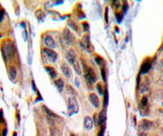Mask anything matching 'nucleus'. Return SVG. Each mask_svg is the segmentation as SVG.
Segmentation results:
<instances>
[{
    "label": "nucleus",
    "mask_w": 163,
    "mask_h": 136,
    "mask_svg": "<svg viewBox=\"0 0 163 136\" xmlns=\"http://www.w3.org/2000/svg\"><path fill=\"white\" fill-rule=\"evenodd\" d=\"M161 47H162V48H161L160 50H161V51H163V45H161Z\"/></svg>",
    "instance_id": "obj_31"
},
{
    "label": "nucleus",
    "mask_w": 163,
    "mask_h": 136,
    "mask_svg": "<svg viewBox=\"0 0 163 136\" xmlns=\"http://www.w3.org/2000/svg\"><path fill=\"white\" fill-rule=\"evenodd\" d=\"M89 100H90V102L91 104L95 107V108H99L100 107V99L98 97V95L95 94V93H91L89 94Z\"/></svg>",
    "instance_id": "obj_10"
},
{
    "label": "nucleus",
    "mask_w": 163,
    "mask_h": 136,
    "mask_svg": "<svg viewBox=\"0 0 163 136\" xmlns=\"http://www.w3.org/2000/svg\"><path fill=\"white\" fill-rule=\"evenodd\" d=\"M96 88H97V90H98L99 94H102V85H101V84H97Z\"/></svg>",
    "instance_id": "obj_23"
},
{
    "label": "nucleus",
    "mask_w": 163,
    "mask_h": 136,
    "mask_svg": "<svg viewBox=\"0 0 163 136\" xmlns=\"http://www.w3.org/2000/svg\"><path fill=\"white\" fill-rule=\"evenodd\" d=\"M44 43L47 47V48L50 49H54L57 47V44L55 43V40L54 39L53 36H51L50 35H45L44 38Z\"/></svg>",
    "instance_id": "obj_6"
},
{
    "label": "nucleus",
    "mask_w": 163,
    "mask_h": 136,
    "mask_svg": "<svg viewBox=\"0 0 163 136\" xmlns=\"http://www.w3.org/2000/svg\"><path fill=\"white\" fill-rule=\"evenodd\" d=\"M54 85L57 87V89H58L60 92H62L63 89H64V82L62 78H57L54 81Z\"/></svg>",
    "instance_id": "obj_16"
},
{
    "label": "nucleus",
    "mask_w": 163,
    "mask_h": 136,
    "mask_svg": "<svg viewBox=\"0 0 163 136\" xmlns=\"http://www.w3.org/2000/svg\"><path fill=\"white\" fill-rule=\"evenodd\" d=\"M105 121V110H102L98 115V125H102Z\"/></svg>",
    "instance_id": "obj_18"
},
{
    "label": "nucleus",
    "mask_w": 163,
    "mask_h": 136,
    "mask_svg": "<svg viewBox=\"0 0 163 136\" xmlns=\"http://www.w3.org/2000/svg\"><path fill=\"white\" fill-rule=\"evenodd\" d=\"M73 66L74 68V71L77 73L78 75H81L82 74V70H81V66H80V63L77 60H75L74 63H73Z\"/></svg>",
    "instance_id": "obj_19"
},
{
    "label": "nucleus",
    "mask_w": 163,
    "mask_h": 136,
    "mask_svg": "<svg viewBox=\"0 0 163 136\" xmlns=\"http://www.w3.org/2000/svg\"><path fill=\"white\" fill-rule=\"evenodd\" d=\"M79 111V104L74 96H70L68 98V113L69 115L77 113Z\"/></svg>",
    "instance_id": "obj_3"
},
{
    "label": "nucleus",
    "mask_w": 163,
    "mask_h": 136,
    "mask_svg": "<svg viewBox=\"0 0 163 136\" xmlns=\"http://www.w3.org/2000/svg\"><path fill=\"white\" fill-rule=\"evenodd\" d=\"M65 57L67 59V62H68L70 65H73L74 63V61L76 60V56H75V52L73 49H69L66 52Z\"/></svg>",
    "instance_id": "obj_12"
},
{
    "label": "nucleus",
    "mask_w": 163,
    "mask_h": 136,
    "mask_svg": "<svg viewBox=\"0 0 163 136\" xmlns=\"http://www.w3.org/2000/svg\"><path fill=\"white\" fill-rule=\"evenodd\" d=\"M4 17H5V11H4V9H1V10H0V23L3 21Z\"/></svg>",
    "instance_id": "obj_22"
},
{
    "label": "nucleus",
    "mask_w": 163,
    "mask_h": 136,
    "mask_svg": "<svg viewBox=\"0 0 163 136\" xmlns=\"http://www.w3.org/2000/svg\"><path fill=\"white\" fill-rule=\"evenodd\" d=\"M104 97H105V103H104V104H105V106L107 105V102H108V92H107V90L105 91V93H104Z\"/></svg>",
    "instance_id": "obj_24"
},
{
    "label": "nucleus",
    "mask_w": 163,
    "mask_h": 136,
    "mask_svg": "<svg viewBox=\"0 0 163 136\" xmlns=\"http://www.w3.org/2000/svg\"><path fill=\"white\" fill-rule=\"evenodd\" d=\"M13 134H14V135H13V136H16V132H14V133H13Z\"/></svg>",
    "instance_id": "obj_30"
},
{
    "label": "nucleus",
    "mask_w": 163,
    "mask_h": 136,
    "mask_svg": "<svg viewBox=\"0 0 163 136\" xmlns=\"http://www.w3.org/2000/svg\"><path fill=\"white\" fill-rule=\"evenodd\" d=\"M1 52L5 62L12 59L16 56V47L14 44L10 40L5 41L1 47Z\"/></svg>",
    "instance_id": "obj_1"
},
{
    "label": "nucleus",
    "mask_w": 163,
    "mask_h": 136,
    "mask_svg": "<svg viewBox=\"0 0 163 136\" xmlns=\"http://www.w3.org/2000/svg\"><path fill=\"white\" fill-rule=\"evenodd\" d=\"M45 70L47 73H48V75H50V77L52 79H55V78H57V76H58V74H57V72L55 71L54 68L50 67V66H45Z\"/></svg>",
    "instance_id": "obj_14"
},
{
    "label": "nucleus",
    "mask_w": 163,
    "mask_h": 136,
    "mask_svg": "<svg viewBox=\"0 0 163 136\" xmlns=\"http://www.w3.org/2000/svg\"><path fill=\"white\" fill-rule=\"evenodd\" d=\"M75 82H76V86H79L80 84H79V80H78V78H76V79H75Z\"/></svg>",
    "instance_id": "obj_26"
},
{
    "label": "nucleus",
    "mask_w": 163,
    "mask_h": 136,
    "mask_svg": "<svg viewBox=\"0 0 163 136\" xmlns=\"http://www.w3.org/2000/svg\"><path fill=\"white\" fill-rule=\"evenodd\" d=\"M83 126L86 130H91L93 126V120L92 119L91 116H85L83 121Z\"/></svg>",
    "instance_id": "obj_13"
},
{
    "label": "nucleus",
    "mask_w": 163,
    "mask_h": 136,
    "mask_svg": "<svg viewBox=\"0 0 163 136\" xmlns=\"http://www.w3.org/2000/svg\"><path fill=\"white\" fill-rule=\"evenodd\" d=\"M160 63H161V66H162V68H163V59L161 60V62H160Z\"/></svg>",
    "instance_id": "obj_28"
},
{
    "label": "nucleus",
    "mask_w": 163,
    "mask_h": 136,
    "mask_svg": "<svg viewBox=\"0 0 163 136\" xmlns=\"http://www.w3.org/2000/svg\"><path fill=\"white\" fill-rule=\"evenodd\" d=\"M95 61H96L97 62V63H98V65L99 66H102V63H103V59L102 58V57H100V56H96V57H95Z\"/></svg>",
    "instance_id": "obj_21"
},
{
    "label": "nucleus",
    "mask_w": 163,
    "mask_h": 136,
    "mask_svg": "<svg viewBox=\"0 0 163 136\" xmlns=\"http://www.w3.org/2000/svg\"><path fill=\"white\" fill-rule=\"evenodd\" d=\"M150 68H151V62H150V59L148 58L142 63V65L140 66V74L142 75L147 74Z\"/></svg>",
    "instance_id": "obj_9"
},
{
    "label": "nucleus",
    "mask_w": 163,
    "mask_h": 136,
    "mask_svg": "<svg viewBox=\"0 0 163 136\" xmlns=\"http://www.w3.org/2000/svg\"><path fill=\"white\" fill-rule=\"evenodd\" d=\"M71 136H77V135H75V134H73V133H72V134H71Z\"/></svg>",
    "instance_id": "obj_29"
},
{
    "label": "nucleus",
    "mask_w": 163,
    "mask_h": 136,
    "mask_svg": "<svg viewBox=\"0 0 163 136\" xmlns=\"http://www.w3.org/2000/svg\"><path fill=\"white\" fill-rule=\"evenodd\" d=\"M0 136H1V134H0Z\"/></svg>",
    "instance_id": "obj_32"
},
{
    "label": "nucleus",
    "mask_w": 163,
    "mask_h": 136,
    "mask_svg": "<svg viewBox=\"0 0 163 136\" xmlns=\"http://www.w3.org/2000/svg\"><path fill=\"white\" fill-rule=\"evenodd\" d=\"M139 136H147V134H146L145 132H141V133H140Z\"/></svg>",
    "instance_id": "obj_27"
},
{
    "label": "nucleus",
    "mask_w": 163,
    "mask_h": 136,
    "mask_svg": "<svg viewBox=\"0 0 163 136\" xmlns=\"http://www.w3.org/2000/svg\"><path fill=\"white\" fill-rule=\"evenodd\" d=\"M44 111L47 113V114L48 115H50V117H52V118H58V116H57L54 112H52V111H50L48 108L47 107H45V106H44Z\"/></svg>",
    "instance_id": "obj_20"
},
{
    "label": "nucleus",
    "mask_w": 163,
    "mask_h": 136,
    "mask_svg": "<svg viewBox=\"0 0 163 136\" xmlns=\"http://www.w3.org/2000/svg\"><path fill=\"white\" fill-rule=\"evenodd\" d=\"M153 124H154V123H153L152 121L147 120V119H143L140 123V128L142 131L148 132V131H150L152 128V127H153Z\"/></svg>",
    "instance_id": "obj_7"
},
{
    "label": "nucleus",
    "mask_w": 163,
    "mask_h": 136,
    "mask_svg": "<svg viewBox=\"0 0 163 136\" xmlns=\"http://www.w3.org/2000/svg\"><path fill=\"white\" fill-rule=\"evenodd\" d=\"M148 104H149V98H148V96L144 95V96H143V97L141 98L140 102V107L141 109L147 108Z\"/></svg>",
    "instance_id": "obj_17"
},
{
    "label": "nucleus",
    "mask_w": 163,
    "mask_h": 136,
    "mask_svg": "<svg viewBox=\"0 0 163 136\" xmlns=\"http://www.w3.org/2000/svg\"><path fill=\"white\" fill-rule=\"evenodd\" d=\"M43 52L44 54H45V56L48 58V60L51 62V63H55L57 58H58V54L55 51H54L53 49H50V48H47V47H44L43 49Z\"/></svg>",
    "instance_id": "obj_4"
},
{
    "label": "nucleus",
    "mask_w": 163,
    "mask_h": 136,
    "mask_svg": "<svg viewBox=\"0 0 163 136\" xmlns=\"http://www.w3.org/2000/svg\"><path fill=\"white\" fill-rule=\"evenodd\" d=\"M16 75H17L16 68L15 66H10V68H9V78H10V80L15 81L16 78Z\"/></svg>",
    "instance_id": "obj_15"
},
{
    "label": "nucleus",
    "mask_w": 163,
    "mask_h": 136,
    "mask_svg": "<svg viewBox=\"0 0 163 136\" xmlns=\"http://www.w3.org/2000/svg\"><path fill=\"white\" fill-rule=\"evenodd\" d=\"M63 36H64V40L69 44H73L75 42V36L68 28H67V27H65L63 31Z\"/></svg>",
    "instance_id": "obj_5"
},
{
    "label": "nucleus",
    "mask_w": 163,
    "mask_h": 136,
    "mask_svg": "<svg viewBox=\"0 0 163 136\" xmlns=\"http://www.w3.org/2000/svg\"><path fill=\"white\" fill-rule=\"evenodd\" d=\"M81 45H83V47L87 50L88 52L91 51V44H90V37L88 35H85L83 36L82 38V42H81Z\"/></svg>",
    "instance_id": "obj_11"
},
{
    "label": "nucleus",
    "mask_w": 163,
    "mask_h": 136,
    "mask_svg": "<svg viewBox=\"0 0 163 136\" xmlns=\"http://www.w3.org/2000/svg\"><path fill=\"white\" fill-rule=\"evenodd\" d=\"M83 70H84V75L85 78L87 79V81L90 84H95L97 81V75L95 74V72L92 68L88 67L87 66L83 63Z\"/></svg>",
    "instance_id": "obj_2"
},
{
    "label": "nucleus",
    "mask_w": 163,
    "mask_h": 136,
    "mask_svg": "<svg viewBox=\"0 0 163 136\" xmlns=\"http://www.w3.org/2000/svg\"><path fill=\"white\" fill-rule=\"evenodd\" d=\"M102 79L105 80V78H106V77H105V72H104V69L103 68L102 69Z\"/></svg>",
    "instance_id": "obj_25"
},
{
    "label": "nucleus",
    "mask_w": 163,
    "mask_h": 136,
    "mask_svg": "<svg viewBox=\"0 0 163 136\" xmlns=\"http://www.w3.org/2000/svg\"><path fill=\"white\" fill-rule=\"evenodd\" d=\"M60 67H61L62 73H63L65 77H67V78H71V77H72V71H71V68H70V66H69L68 65H67L66 63H62L61 66H60Z\"/></svg>",
    "instance_id": "obj_8"
}]
</instances>
